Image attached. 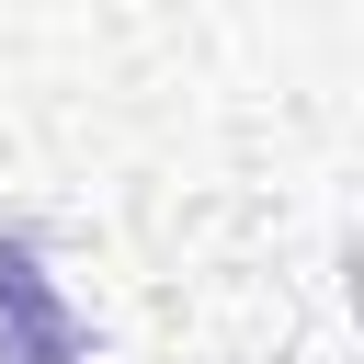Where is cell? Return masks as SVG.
Here are the masks:
<instances>
[{
    "mask_svg": "<svg viewBox=\"0 0 364 364\" xmlns=\"http://www.w3.org/2000/svg\"><path fill=\"white\" fill-rule=\"evenodd\" d=\"M0 364H91V330L23 216H0Z\"/></svg>",
    "mask_w": 364,
    "mask_h": 364,
    "instance_id": "obj_1",
    "label": "cell"
}]
</instances>
